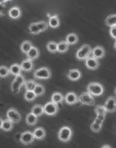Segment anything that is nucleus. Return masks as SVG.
I'll list each match as a JSON object with an SVG mask.
<instances>
[{
    "label": "nucleus",
    "mask_w": 116,
    "mask_h": 148,
    "mask_svg": "<svg viewBox=\"0 0 116 148\" xmlns=\"http://www.w3.org/2000/svg\"><path fill=\"white\" fill-rule=\"evenodd\" d=\"M8 15L12 19H19L22 17V10L19 7L13 6L9 9Z\"/></svg>",
    "instance_id": "nucleus-15"
},
{
    "label": "nucleus",
    "mask_w": 116,
    "mask_h": 148,
    "mask_svg": "<svg viewBox=\"0 0 116 148\" xmlns=\"http://www.w3.org/2000/svg\"><path fill=\"white\" fill-rule=\"evenodd\" d=\"M65 102L68 105H74L79 103V98L75 92H69L65 96Z\"/></svg>",
    "instance_id": "nucleus-11"
},
{
    "label": "nucleus",
    "mask_w": 116,
    "mask_h": 148,
    "mask_svg": "<svg viewBox=\"0 0 116 148\" xmlns=\"http://www.w3.org/2000/svg\"><path fill=\"white\" fill-rule=\"evenodd\" d=\"M20 143H22L23 145H29L34 142L35 140V136L33 134V132L31 131H25L22 133L20 135Z\"/></svg>",
    "instance_id": "nucleus-8"
},
{
    "label": "nucleus",
    "mask_w": 116,
    "mask_h": 148,
    "mask_svg": "<svg viewBox=\"0 0 116 148\" xmlns=\"http://www.w3.org/2000/svg\"><path fill=\"white\" fill-rule=\"evenodd\" d=\"M28 31L30 32V34L34 35V36L41 33L36 23H32L29 24V25H28Z\"/></svg>",
    "instance_id": "nucleus-31"
},
{
    "label": "nucleus",
    "mask_w": 116,
    "mask_h": 148,
    "mask_svg": "<svg viewBox=\"0 0 116 148\" xmlns=\"http://www.w3.org/2000/svg\"><path fill=\"white\" fill-rule=\"evenodd\" d=\"M85 66L88 69H90V70H96L99 67L100 63L98 62V60L95 59V58H93L91 56L90 57H88L85 61Z\"/></svg>",
    "instance_id": "nucleus-12"
},
{
    "label": "nucleus",
    "mask_w": 116,
    "mask_h": 148,
    "mask_svg": "<svg viewBox=\"0 0 116 148\" xmlns=\"http://www.w3.org/2000/svg\"><path fill=\"white\" fill-rule=\"evenodd\" d=\"M108 113H115L116 111V98L113 96H110L107 98L104 104Z\"/></svg>",
    "instance_id": "nucleus-10"
},
{
    "label": "nucleus",
    "mask_w": 116,
    "mask_h": 148,
    "mask_svg": "<svg viewBox=\"0 0 116 148\" xmlns=\"http://www.w3.org/2000/svg\"><path fill=\"white\" fill-rule=\"evenodd\" d=\"M81 77V73L78 69H71L67 73V78L71 81H78Z\"/></svg>",
    "instance_id": "nucleus-13"
},
{
    "label": "nucleus",
    "mask_w": 116,
    "mask_h": 148,
    "mask_svg": "<svg viewBox=\"0 0 116 148\" xmlns=\"http://www.w3.org/2000/svg\"><path fill=\"white\" fill-rule=\"evenodd\" d=\"M96 118H98V120H102L104 122V119H105V116H103V115H98L96 116Z\"/></svg>",
    "instance_id": "nucleus-40"
},
{
    "label": "nucleus",
    "mask_w": 116,
    "mask_h": 148,
    "mask_svg": "<svg viewBox=\"0 0 116 148\" xmlns=\"http://www.w3.org/2000/svg\"><path fill=\"white\" fill-rule=\"evenodd\" d=\"M102 125L98 124L97 123L94 122V121H93L90 125L91 130L92 132H94V133H99V132L102 130Z\"/></svg>",
    "instance_id": "nucleus-37"
},
{
    "label": "nucleus",
    "mask_w": 116,
    "mask_h": 148,
    "mask_svg": "<svg viewBox=\"0 0 116 148\" xmlns=\"http://www.w3.org/2000/svg\"><path fill=\"white\" fill-rule=\"evenodd\" d=\"M36 84H37V83L35 80H33V79L26 80V83H25V85H24L26 91H33Z\"/></svg>",
    "instance_id": "nucleus-32"
},
{
    "label": "nucleus",
    "mask_w": 116,
    "mask_h": 148,
    "mask_svg": "<svg viewBox=\"0 0 116 148\" xmlns=\"http://www.w3.org/2000/svg\"><path fill=\"white\" fill-rule=\"evenodd\" d=\"M65 41L67 42V43L69 46H72V45H75V44L79 42V36H77L75 33H69L66 36L65 38Z\"/></svg>",
    "instance_id": "nucleus-23"
},
{
    "label": "nucleus",
    "mask_w": 116,
    "mask_h": 148,
    "mask_svg": "<svg viewBox=\"0 0 116 148\" xmlns=\"http://www.w3.org/2000/svg\"><path fill=\"white\" fill-rule=\"evenodd\" d=\"M58 105L54 103L53 102H48L45 104L44 113L48 116H56L58 112Z\"/></svg>",
    "instance_id": "nucleus-9"
},
{
    "label": "nucleus",
    "mask_w": 116,
    "mask_h": 148,
    "mask_svg": "<svg viewBox=\"0 0 116 148\" xmlns=\"http://www.w3.org/2000/svg\"><path fill=\"white\" fill-rule=\"evenodd\" d=\"M47 50L51 53H56L58 52V43L54 41H49L46 44Z\"/></svg>",
    "instance_id": "nucleus-28"
},
{
    "label": "nucleus",
    "mask_w": 116,
    "mask_h": 148,
    "mask_svg": "<svg viewBox=\"0 0 116 148\" xmlns=\"http://www.w3.org/2000/svg\"><path fill=\"white\" fill-rule=\"evenodd\" d=\"M33 134L35 136V140H42L45 138L46 136V131L42 127H36L34 130H33Z\"/></svg>",
    "instance_id": "nucleus-16"
},
{
    "label": "nucleus",
    "mask_w": 116,
    "mask_h": 148,
    "mask_svg": "<svg viewBox=\"0 0 116 148\" xmlns=\"http://www.w3.org/2000/svg\"><path fill=\"white\" fill-rule=\"evenodd\" d=\"M72 135H73V131L72 128L68 126H64L59 129L57 136L59 141L63 143H67L71 140Z\"/></svg>",
    "instance_id": "nucleus-1"
},
{
    "label": "nucleus",
    "mask_w": 116,
    "mask_h": 148,
    "mask_svg": "<svg viewBox=\"0 0 116 148\" xmlns=\"http://www.w3.org/2000/svg\"><path fill=\"white\" fill-rule=\"evenodd\" d=\"M101 148H112L111 147V146L109 145V144H104V145H103Z\"/></svg>",
    "instance_id": "nucleus-41"
},
{
    "label": "nucleus",
    "mask_w": 116,
    "mask_h": 148,
    "mask_svg": "<svg viewBox=\"0 0 116 148\" xmlns=\"http://www.w3.org/2000/svg\"><path fill=\"white\" fill-rule=\"evenodd\" d=\"M14 123L11 122L7 118L5 120H3L1 118V125H0V129L5 132H10L13 129Z\"/></svg>",
    "instance_id": "nucleus-17"
},
{
    "label": "nucleus",
    "mask_w": 116,
    "mask_h": 148,
    "mask_svg": "<svg viewBox=\"0 0 116 148\" xmlns=\"http://www.w3.org/2000/svg\"><path fill=\"white\" fill-rule=\"evenodd\" d=\"M93 121H94V122H95V123H97L98 124L102 125V124H103V121L98 120V118H96V117L94 119V120H93Z\"/></svg>",
    "instance_id": "nucleus-39"
},
{
    "label": "nucleus",
    "mask_w": 116,
    "mask_h": 148,
    "mask_svg": "<svg viewBox=\"0 0 116 148\" xmlns=\"http://www.w3.org/2000/svg\"><path fill=\"white\" fill-rule=\"evenodd\" d=\"M26 123L28 126H35L38 123V116L32 113H28L26 116Z\"/></svg>",
    "instance_id": "nucleus-24"
},
{
    "label": "nucleus",
    "mask_w": 116,
    "mask_h": 148,
    "mask_svg": "<svg viewBox=\"0 0 116 148\" xmlns=\"http://www.w3.org/2000/svg\"><path fill=\"white\" fill-rule=\"evenodd\" d=\"M109 33H110V36L116 40V26L115 27L110 28Z\"/></svg>",
    "instance_id": "nucleus-38"
},
{
    "label": "nucleus",
    "mask_w": 116,
    "mask_h": 148,
    "mask_svg": "<svg viewBox=\"0 0 116 148\" xmlns=\"http://www.w3.org/2000/svg\"><path fill=\"white\" fill-rule=\"evenodd\" d=\"M40 55V52L39 50V49L37 47H35V46H33V48L31 49L30 50L28 51V53L26 54V59H28V60H36Z\"/></svg>",
    "instance_id": "nucleus-20"
},
{
    "label": "nucleus",
    "mask_w": 116,
    "mask_h": 148,
    "mask_svg": "<svg viewBox=\"0 0 116 148\" xmlns=\"http://www.w3.org/2000/svg\"><path fill=\"white\" fill-rule=\"evenodd\" d=\"M6 117L13 123H18L21 121L22 116L15 108L9 109L6 112Z\"/></svg>",
    "instance_id": "nucleus-7"
},
{
    "label": "nucleus",
    "mask_w": 116,
    "mask_h": 148,
    "mask_svg": "<svg viewBox=\"0 0 116 148\" xmlns=\"http://www.w3.org/2000/svg\"><path fill=\"white\" fill-rule=\"evenodd\" d=\"M33 46H34L32 43V42L29 41V40H25L20 45V49H21L22 53H25V54H27L28 53V51L30 50Z\"/></svg>",
    "instance_id": "nucleus-25"
},
{
    "label": "nucleus",
    "mask_w": 116,
    "mask_h": 148,
    "mask_svg": "<svg viewBox=\"0 0 116 148\" xmlns=\"http://www.w3.org/2000/svg\"><path fill=\"white\" fill-rule=\"evenodd\" d=\"M37 96L35 95L34 91H26L25 94H24V98L26 101L28 102H33Z\"/></svg>",
    "instance_id": "nucleus-34"
},
{
    "label": "nucleus",
    "mask_w": 116,
    "mask_h": 148,
    "mask_svg": "<svg viewBox=\"0 0 116 148\" xmlns=\"http://www.w3.org/2000/svg\"><path fill=\"white\" fill-rule=\"evenodd\" d=\"M31 113H33L38 117H39L41 116L44 114V106H42L40 104H35L33 106V108L31 109Z\"/></svg>",
    "instance_id": "nucleus-22"
},
{
    "label": "nucleus",
    "mask_w": 116,
    "mask_h": 148,
    "mask_svg": "<svg viewBox=\"0 0 116 148\" xmlns=\"http://www.w3.org/2000/svg\"><path fill=\"white\" fill-rule=\"evenodd\" d=\"M79 103L81 105L87 106H94L95 105V99L92 95H91L88 92H83L79 97Z\"/></svg>",
    "instance_id": "nucleus-6"
},
{
    "label": "nucleus",
    "mask_w": 116,
    "mask_h": 148,
    "mask_svg": "<svg viewBox=\"0 0 116 148\" xmlns=\"http://www.w3.org/2000/svg\"><path fill=\"white\" fill-rule=\"evenodd\" d=\"M87 92H88L93 97H98L103 94L104 92V87L99 83H89L87 86Z\"/></svg>",
    "instance_id": "nucleus-4"
},
{
    "label": "nucleus",
    "mask_w": 116,
    "mask_h": 148,
    "mask_svg": "<svg viewBox=\"0 0 116 148\" xmlns=\"http://www.w3.org/2000/svg\"><path fill=\"white\" fill-rule=\"evenodd\" d=\"M60 18L57 14L52 15L49 18V25L52 29H57L60 26Z\"/></svg>",
    "instance_id": "nucleus-18"
},
{
    "label": "nucleus",
    "mask_w": 116,
    "mask_h": 148,
    "mask_svg": "<svg viewBox=\"0 0 116 148\" xmlns=\"http://www.w3.org/2000/svg\"><path fill=\"white\" fill-rule=\"evenodd\" d=\"M10 69V73L12 75L15 76H17L20 75L22 71V69L21 66L18 63H14V64H12L11 66L9 67Z\"/></svg>",
    "instance_id": "nucleus-27"
},
{
    "label": "nucleus",
    "mask_w": 116,
    "mask_h": 148,
    "mask_svg": "<svg viewBox=\"0 0 116 148\" xmlns=\"http://www.w3.org/2000/svg\"><path fill=\"white\" fill-rule=\"evenodd\" d=\"M25 83H26V79L22 74H20L19 76H15V79L12 80V84H11L12 92L14 94H18L21 90L22 86L25 85Z\"/></svg>",
    "instance_id": "nucleus-5"
},
{
    "label": "nucleus",
    "mask_w": 116,
    "mask_h": 148,
    "mask_svg": "<svg viewBox=\"0 0 116 148\" xmlns=\"http://www.w3.org/2000/svg\"><path fill=\"white\" fill-rule=\"evenodd\" d=\"M11 73H10L9 68H8L5 66H0V77L1 78H5L8 76H9Z\"/></svg>",
    "instance_id": "nucleus-35"
},
{
    "label": "nucleus",
    "mask_w": 116,
    "mask_h": 148,
    "mask_svg": "<svg viewBox=\"0 0 116 148\" xmlns=\"http://www.w3.org/2000/svg\"><path fill=\"white\" fill-rule=\"evenodd\" d=\"M114 92H115V95H116V87H115V90H114Z\"/></svg>",
    "instance_id": "nucleus-43"
},
{
    "label": "nucleus",
    "mask_w": 116,
    "mask_h": 148,
    "mask_svg": "<svg viewBox=\"0 0 116 148\" xmlns=\"http://www.w3.org/2000/svg\"><path fill=\"white\" fill-rule=\"evenodd\" d=\"M92 49L88 44H84L76 52L75 56L78 60H85V61L88 57L92 56Z\"/></svg>",
    "instance_id": "nucleus-2"
},
{
    "label": "nucleus",
    "mask_w": 116,
    "mask_h": 148,
    "mask_svg": "<svg viewBox=\"0 0 116 148\" xmlns=\"http://www.w3.org/2000/svg\"><path fill=\"white\" fill-rule=\"evenodd\" d=\"M105 56V50L101 46H95V48L92 49V56L93 58H95L96 60H100L102 59Z\"/></svg>",
    "instance_id": "nucleus-14"
},
{
    "label": "nucleus",
    "mask_w": 116,
    "mask_h": 148,
    "mask_svg": "<svg viewBox=\"0 0 116 148\" xmlns=\"http://www.w3.org/2000/svg\"><path fill=\"white\" fill-rule=\"evenodd\" d=\"M95 112L96 116L98 115H103L106 116L107 114V110L104 105H97L95 106Z\"/></svg>",
    "instance_id": "nucleus-33"
},
{
    "label": "nucleus",
    "mask_w": 116,
    "mask_h": 148,
    "mask_svg": "<svg viewBox=\"0 0 116 148\" xmlns=\"http://www.w3.org/2000/svg\"><path fill=\"white\" fill-rule=\"evenodd\" d=\"M20 66H21L22 71H25V72L32 71L33 69V66H33V61L30 60H28V59L24 60L23 61L21 62Z\"/></svg>",
    "instance_id": "nucleus-21"
},
{
    "label": "nucleus",
    "mask_w": 116,
    "mask_h": 148,
    "mask_svg": "<svg viewBox=\"0 0 116 148\" xmlns=\"http://www.w3.org/2000/svg\"><path fill=\"white\" fill-rule=\"evenodd\" d=\"M52 72L51 70L46 66H42L39 68L33 73V77L35 79H40V80H46L51 78Z\"/></svg>",
    "instance_id": "nucleus-3"
},
{
    "label": "nucleus",
    "mask_w": 116,
    "mask_h": 148,
    "mask_svg": "<svg viewBox=\"0 0 116 148\" xmlns=\"http://www.w3.org/2000/svg\"><path fill=\"white\" fill-rule=\"evenodd\" d=\"M51 101L53 102L56 104H62L65 101V97L63 96L62 93L60 92H53L51 96Z\"/></svg>",
    "instance_id": "nucleus-19"
},
{
    "label": "nucleus",
    "mask_w": 116,
    "mask_h": 148,
    "mask_svg": "<svg viewBox=\"0 0 116 148\" xmlns=\"http://www.w3.org/2000/svg\"><path fill=\"white\" fill-rule=\"evenodd\" d=\"M104 23L107 26L111 28L116 26V14H111L106 17Z\"/></svg>",
    "instance_id": "nucleus-26"
},
{
    "label": "nucleus",
    "mask_w": 116,
    "mask_h": 148,
    "mask_svg": "<svg viewBox=\"0 0 116 148\" xmlns=\"http://www.w3.org/2000/svg\"><path fill=\"white\" fill-rule=\"evenodd\" d=\"M69 45L66 41H60L58 43V53H65L69 50Z\"/></svg>",
    "instance_id": "nucleus-29"
},
{
    "label": "nucleus",
    "mask_w": 116,
    "mask_h": 148,
    "mask_svg": "<svg viewBox=\"0 0 116 148\" xmlns=\"http://www.w3.org/2000/svg\"><path fill=\"white\" fill-rule=\"evenodd\" d=\"M114 49L116 50V40L115 41V43H114Z\"/></svg>",
    "instance_id": "nucleus-42"
},
{
    "label": "nucleus",
    "mask_w": 116,
    "mask_h": 148,
    "mask_svg": "<svg viewBox=\"0 0 116 148\" xmlns=\"http://www.w3.org/2000/svg\"><path fill=\"white\" fill-rule=\"evenodd\" d=\"M34 92L35 93V95L38 97H41L42 95L44 94L45 92V86L41 83H37L36 86H35V89H34Z\"/></svg>",
    "instance_id": "nucleus-30"
},
{
    "label": "nucleus",
    "mask_w": 116,
    "mask_h": 148,
    "mask_svg": "<svg viewBox=\"0 0 116 148\" xmlns=\"http://www.w3.org/2000/svg\"><path fill=\"white\" fill-rule=\"evenodd\" d=\"M37 23V25L39 29L40 32H45V30L48 29V28H49V23H47L44 20H41V21H39V22H36Z\"/></svg>",
    "instance_id": "nucleus-36"
}]
</instances>
